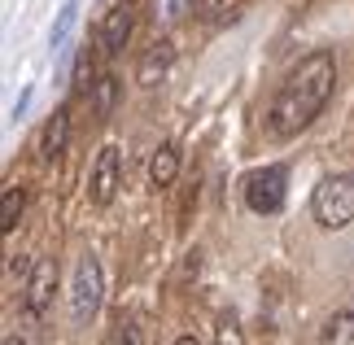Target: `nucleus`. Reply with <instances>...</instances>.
<instances>
[{"label": "nucleus", "instance_id": "f03ea898", "mask_svg": "<svg viewBox=\"0 0 354 345\" xmlns=\"http://www.w3.org/2000/svg\"><path fill=\"white\" fill-rule=\"evenodd\" d=\"M310 214L324 227H350L354 223V175H328L310 197Z\"/></svg>", "mask_w": 354, "mask_h": 345}, {"label": "nucleus", "instance_id": "f257e3e1", "mask_svg": "<svg viewBox=\"0 0 354 345\" xmlns=\"http://www.w3.org/2000/svg\"><path fill=\"white\" fill-rule=\"evenodd\" d=\"M333 84H337V62L333 53H310L306 62H297V71L280 84L276 101L267 109V127L276 140H289V136L306 131L310 122L324 114L333 96Z\"/></svg>", "mask_w": 354, "mask_h": 345}, {"label": "nucleus", "instance_id": "4468645a", "mask_svg": "<svg viewBox=\"0 0 354 345\" xmlns=\"http://www.w3.org/2000/svg\"><path fill=\"white\" fill-rule=\"evenodd\" d=\"M114 96H118V79H110V75L97 79V114H101V118L114 109Z\"/></svg>", "mask_w": 354, "mask_h": 345}, {"label": "nucleus", "instance_id": "9b49d317", "mask_svg": "<svg viewBox=\"0 0 354 345\" xmlns=\"http://www.w3.org/2000/svg\"><path fill=\"white\" fill-rule=\"evenodd\" d=\"M75 22H79V0H66V5H62V13H57V22H53V35H48L53 53H57V48H66V39H71Z\"/></svg>", "mask_w": 354, "mask_h": 345}, {"label": "nucleus", "instance_id": "2eb2a0df", "mask_svg": "<svg viewBox=\"0 0 354 345\" xmlns=\"http://www.w3.org/2000/svg\"><path fill=\"white\" fill-rule=\"evenodd\" d=\"M214 345H245L236 319H219V328H214Z\"/></svg>", "mask_w": 354, "mask_h": 345}, {"label": "nucleus", "instance_id": "a211bd4d", "mask_svg": "<svg viewBox=\"0 0 354 345\" xmlns=\"http://www.w3.org/2000/svg\"><path fill=\"white\" fill-rule=\"evenodd\" d=\"M175 345H201L197 337H180V341H175Z\"/></svg>", "mask_w": 354, "mask_h": 345}, {"label": "nucleus", "instance_id": "6ab92c4d", "mask_svg": "<svg viewBox=\"0 0 354 345\" xmlns=\"http://www.w3.org/2000/svg\"><path fill=\"white\" fill-rule=\"evenodd\" d=\"M5 345H22V341H13V337H9V341H5Z\"/></svg>", "mask_w": 354, "mask_h": 345}, {"label": "nucleus", "instance_id": "0eeeda50", "mask_svg": "<svg viewBox=\"0 0 354 345\" xmlns=\"http://www.w3.org/2000/svg\"><path fill=\"white\" fill-rule=\"evenodd\" d=\"M171 62H175V48H171V39H158V44L145 53L140 71H136V84H145V88L162 84V79H167V71H171Z\"/></svg>", "mask_w": 354, "mask_h": 345}, {"label": "nucleus", "instance_id": "6e6552de", "mask_svg": "<svg viewBox=\"0 0 354 345\" xmlns=\"http://www.w3.org/2000/svg\"><path fill=\"white\" fill-rule=\"evenodd\" d=\"M127 35H131V5H114V13L105 18V26H101V48L105 53H118L122 44H127Z\"/></svg>", "mask_w": 354, "mask_h": 345}, {"label": "nucleus", "instance_id": "ddd939ff", "mask_svg": "<svg viewBox=\"0 0 354 345\" xmlns=\"http://www.w3.org/2000/svg\"><path fill=\"white\" fill-rule=\"evenodd\" d=\"M22 188L18 184H9L5 188V201H0V227H5V232H13V227H18V214H22Z\"/></svg>", "mask_w": 354, "mask_h": 345}, {"label": "nucleus", "instance_id": "1a4fd4ad", "mask_svg": "<svg viewBox=\"0 0 354 345\" xmlns=\"http://www.w3.org/2000/svg\"><path fill=\"white\" fill-rule=\"evenodd\" d=\"M66 140H71V109H57L53 114V122L44 127V144H39V153H44L48 162L66 153Z\"/></svg>", "mask_w": 354, "mask_h": 345}, {"label": "nucleus", "instance_id": "20e7f679", "mask_svg": "<svg viewBox=\"0 0 354 345\" xmlns=\"http://www.w3.org/2000/svg\"><path fill=\"white\" fill-rule=\"evenodd\" d=\"M97 310H101V267H97V258H92V254H84V258H79V267H75L71 315H75V324H88Z\"/></svg>", "mask_w": 354, "mask_h": 345}, {"label": "nucleus", "instance_id": "423d86ee", "mask_svg": "<svg viewBox=\"0 0 354 345\" xmlns=\"http://www.w3.org/2000/svg\"><path fill=\"white\" fill-rule=\"evenodd\" d=\"M53 288H57V267L48 258H39L31 267V280H26V315L31 319H44L48 301H53Z\"/></svg>", "mask_w": 354, "mask_h": 345}, {"label": "nucleus", "instance_id": "aec40b11", "mask_svg": "<svg viewBox=\"0 0 354 345\" xmlns=\"http://www.w3.org/2000/svg\"><path fill=\"white\" fill-rule=\"evenodd\" d=\"M122 5H136V0H122Z\"/></svg>", "mask_w": 354, "mask_h": 345}, {"label": "nucleus", "instance_id": "39448f33", "mask_svg": "<svg viewBox=\"0 0 354 345\" xmlns=\"http://www.w3.org/2000/svg\"><path fill=\"white\" fill-rule=\"evenodd\" d=\"M118 179H122V158L114 144H105L97 153V167H92V205H110L114 192H118Z\"/></svg>", "mask_w": 354, "mask_h": 345}, {"label": "nucleus", "instance_id": "f8f14e48", "mask_svg": "<svg viewBox=\"0 0 354 345\" xmlns=\"http://www.w3.org/2000/svg\"><path fill=\"white\" fill-rule=\"evenodd\" d=\"M328 341L333 345H354V301L346 310H337L333 315V324H328Z\"/></svg>", "mask_w": 354, "mask_h": 345}, {"label": "nucleus", "instance_id": "9d476101", "mask_svg": "<svg viewBox=\"0 0 354 345\" xmlns=\"http://www.w3.org/2000/svg\"><path fill=\"white\" fill-rule=\"evenodd\" d=\"M175 175H180V153H175L171 144H162L153 158H149V179H153V188H171Z\"/></svg>", "mask_w": 354, "mask_h": 345}, {"label": "nucleus", "instance_id": "7ed1b4c3", "mask_svg": "<svg viewBox=\"0 0 354 345\" xmlns=\"http://www.w3.org/2000/svg\"><path fill=\"white\" fill-rule=\"evenodd\" d=\"M284 188H289V171L284 167H263L245 179V205L254 214H276L284 205Z\"/></svg>", "mask_w": 354, "mask_h": 345}, {"label": "nucleus", "instance_id": "dca6fc26", "mask_svg": "<svg viewBox=\"0 0 354 345\" xmlns=\"http://www.w3.org/2000/svg\"><path fill=\"white\" fill-rule=\"evenodd\" d=\"M105 345H136V328H131L127 319H118V324L110 328V337H105Z\"/></svg>", "mask_w": 354, "mask_h": 345}, {"label": "nucleus", "instance_id": "f3484780", "mask_svg": "<svg viewBox=\"0 0 354 345\" xmlns=\"http://www.w3.org/2000/svg\"><path fill=\"white\" fill-rule=\"evenodd\" d=\"M26 105H31V88H22V96H18V105H13V118H22V114H26Z\"/></svg>", "mask_w": 354, "mask_h": 345}]
</instances>
